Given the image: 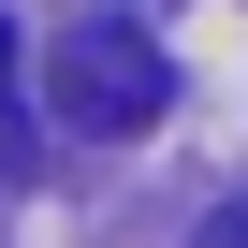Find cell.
I'll use <instances>...</instances> for the list:
<instances>
[{"mask_svg":"<svg viewBox=\"0 0 248 248\" xmlns=\"http://www.w3.org/2000/svg\"><path fill=\"white\" fill-rule=\"evenodd\" d=\"M204 248H248V204H233V219H204Z\"/></svg>","mask_w":248,"mask_h":248,"instance_id":"3957f363","label":"cell"},{"mask_svg":"<svg viewBox=\"0 0 248 248\" xmlns=\"http://www.w3.org/2000/svg\"><path fill=\"white\" fill-rule=\"evenodd\" d=\"M44 88H59V117H73V132H146V117L175 102V59H161L132 15H88V30L44 59Z\"/></svg>","mask_w":248,"mask_h":248,"instance_id":"6da1fadb","label":"cell"},{"mask_svg":"<svg viewBox=\"0 0 248 248\" xmlns=\"http://www.w3.org/2000/svg\"><path fill=\"white\" fill-rule=\"evenodd\" d=\"M0 175H30V117H15V30H0Z\"/></svg>","mask_w":248,"mask_h":248,"instance_id":"7a4b0ae2","label":"cell"}]
</instances>
